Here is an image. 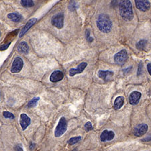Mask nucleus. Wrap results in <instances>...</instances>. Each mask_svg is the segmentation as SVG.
<instances>
[{
  "label": "nucleus",
  "instance_id": "21",
  "mask_svg": "<svg viewBox=\"0 0 151 151\" xmlns=\"http://www.w3.org/2000/svg\"><path fill=\"white\" fill-rule=\"evenodd\" d=\"M80 140H81V136H76V137H73L68 140V144L70 145H75L76 143H78Z\"/></svg>",
  "mask_w": 151,
  "mask_h": 151
},
{
  "label": "nucleus",
  "instance_id": "16",
  "mask_svg": "<svg viewBox=\"0 0 151 151\" xmlns=\"http://www.w3.org/2000/svg\"><path fill=\"white\" fill-rule=\"evenodd\" d=\"M114 75V73L110 70H99L98 72V76L99 78L104 79V81H107L108 77H111Z\"/></svg>",
  "mask_w": 151,
  "mask_h": 151
},
{
  "label": "nucleus",
  "instance_id": "8",
  "mask_svg": "<svg viewBox=\"0 0 151 151\" xmlns=\"http://www.w3.org/2000/svg\"><path fill=\"white\" fill-rule=\"evenodd\" d=\"M148 126L146 124H140L138 125L134 130V135L136 136H141L145 134L148 131Z\"/></svg>",
  "mask_w": 151,
  "mask_h": 151
},
{
  "label": "nucleus",
  "instance_id": "9",
  "mask_svg": "<svg viewBox=\"0 0 151 151\" xmlns=\"http://www.w3.org/2000/svg\"><path fill=\"white\" fill-rule=\"evenodd\" d=\"M31 123V120L26 114H22L20 115V119H19V124H20L21 128L22 130H25Z\"/></svg>",
  "mask_w": 151,
  "mask_h": 151
},
{
  "label": "nucleus",
  "instance_id": "6",
  "mask_svg": "<svg viewBox=\"0 0 151 151\" xmlns=\"http://www.w3.org/2000/svg\"><path fill=\"white\" fill-rule=\"evenodd\" d=\"M136 7L141 12H147L150 8V4L148 0H134Z\"/></svg>",
  "mask_w": 151,
  "mask_h": 151
},
{
  "label": "nucleus",
  "instance_id": "24",
  "mask_svg": "<svg viewBox=\"0 0 151 151\" xmlns=\"http://www.w3.org/2000/svg\"><path fill=\"white\" fill-rule=\"evenodd\" d=\"M84 128L87 132H89V131H90V130H92L93 128V125H92V124L90 122H87L85 124Z\"/></svg>",
  "mask_w": 151,
  "mask_h": 151
},
{
  "label": "nucleus",
  "instance_id": "14",
  "mask_svg": "<svg viewBox=\"0 0 151 151\" xmlns=\"http://www.w3.org/2000/svg\"><path fill=\"white\" fill-rule=\"evenodd\" d=\"M36 22H37V19L35 18L30 19V20L28 22V23L26 24V26L22 28V30H21L20 33H19V37H22V36L25 35V34L29 30H30L32 26L34 24H35Z\"/></svg>",
  "mask_w": 151,
  "mask_h": 151
},
{
  "label": "nucleus",
  "instance_id": "5",
  "mask_svg": "<svg viewBox=\"0 0 151 151\" xmlns=\"http://www.w3.org/2000/svg\"><path fill=\"white\" fill-rule=\"evenodd\" d=\"M51 23L56 28L58 29H61L64 25V16L63 13L57 14L52 17L51 19Z\"/></svg>",
  "mask_w": 151,
  "mask_h": 151
},
{
  "label": "nucleus",
  "instance_id": "11",
  "mask_svg": "<svg viewBox=\"0 0 151 151\" xmlns=\"http://www.w3.org/2000/svg\"><path fill=\"white\" fill-rule=\"evenodd\" d=\"M141 93L138 91H133L130 93L129 96V101L130 104L132 106H135L139 103V101L141 97Z\"/></svg>",
  "mask_w": 151,
  "mask_h": 151
},
{
  "label": "nucleus",
  "instance_id": "29",
  "mask_svg": "<svg viewBox=\"0 0 151 151\" xmlns=\"http://www.w3.org/2000/svg\"><path fill=\"white\" fill-rule=\"evenodd\" d=\"M15 149H16V151H23L22 148L19 145H17L15 148Z\"/></svg>",
  "mask_w": 151,
  "mask_h": 151
},
{
  "label": "nucleus",
  "instance_id": "17",
  "mask_svg": "<svg viewBox=\"0 0 151 151\" xmlns=\"http://www.w3.org/2000/svg\"><path fill=\"white\" fill-rule=\"evenodd\" d=\"M18 50L19 53L22 54H27L29 50V47L26 42H22L18 45Z\"/></svg>",
  "mask_w": 151,
  "mask_h": 151
},
{
  "label": "nucleus",
  "instance_id": "15",
  "mask_svg": "<svg viewBox=\"0 0 151 151\" xmlns=\"http://www.w3.org/2000/svg\"><path fill=\"white\" fill-rule=\"evenodd\" d=\"M124 103V97L122 96H119L116 97L114 103V108L118 110V109H120L123 106Z\"/></svg>",
  "mask_w": 151,
  "mask_h": 151
},
{
  "label": "nucleus",
  "instance_id": "22",
  "mask_svg": "<svg viewBox=\"0 0 151 151\" xmlns=\"http://www.w3.org/2000/svg\"><path fill=\"white\" fill-rule=\"evenodd\" d=\"M39 99H40V98L38 97H35V98L31 99V100L29 101V103L28 104V108H34V107H35L36 105H37V103L39 101Z\"/></svg>",
  "mask_w": 151,
  "mask_h": 151
},
{
  "label": "nucleus",
  "instance_id": "2",
  "mask_svg": "<svg viewBox=\"0 0 151 151\" xmlns=\"http://www.w3.org/2000/svg\"><path fill=\"white\" fill-rule=\"evenodd\" d=\"M97 26L101 32L108 33L111 31L112 28V22L107 14H100L97 18Z\"/></svg>",
  "mask_w": 151,
  "mask_h": 151
},
{
  "label": "nucleus",
  "instance_id": "4",
  "mask_svg": "<svg viewBox=\"0 0 151 151\" xmlns=\"http://www.w3.org/2000/svg\"><path fill=\"white\" fill-rule=\"evenodd\" d=\"M128 59V53L126 50H122L114 57V61L118 65H123Z\"/></svg>",
  "mask_w": 151,
  "mask_h": 151
},
{
  "label": "nucleus",
  "instance_id": "27",
  "mask_svg": "<svg viewBox=\"0 0 151 151\" xmlns=\"http://www.w3.org/2000/svg\"><path fill=\"white\" fill-rule=\"evenodd\" d=\"M142 63H140V64L139 65V67H138V76H139L140 75H141L142 73Z\"/></svg>",
  "mask_w": 151,
  "mask_h": 151
},
{
  "label": "nucleus",
  "instance_id": "13",
  "mask_svg": "<svg viewBox=\"0 0 151 151\" xmlns=\"http://www.w3.org/2000/svg\"><path fill=\"white\" fill-rule=\"evenodd\" d=\"M63 77H64V74H63L62 71H60V70H56V71L53 72L51 74L50 77V81L51 82L56 83L61 81Z\"/></svg>",
  "mask_w": 151,
  "mask_h": 151
},
{
  "label": "nucleus",
  "instance_id": "23",
  "mask_svg": "<svg viewBox=\"0 0 151 151\" xmlns=\"http://www.w3.org/2000/svg\"><path fill=\"white\" fill-rule=\"evenodd\" d=\"M3 116L5 118L14 119V118H15V116H14V114L11 112H9V111H4Z\"/></svg>",
  "mask_w": 151,
  "mask_h": 151
},
{
  "label": "nucleus",
  "instance_id": "10",
  "mask_svg": "<svg viewBox=\"0 0 151 151\" xmlns=\"http://www.w3.org/2000/svg\"><path fill=\"white\" fill-rule=\"evenodd\" d=\"M114 136H115V133L113 131L105 130L101 133L100 139L102 142H106V141H110L113 140Z\"/></svg>",
  "mask_w": 151,
  "mask_h": 151
},
{
  "label": "nucleus",
  "instance_id": "7",
  "mask_svg": "<svg viewBox=\"0 0 151 151\" xmlns=\"http://www.w3.org/2000/svg\"><path fill=\"white\" fill-rule=\"evenodd\" d=\"M23 60L21 58L17 57L14 60L13 64H12V67L11 69V72L13 73H19L22 70L23 67Z\"/></svg>",
  "mask_w": 151,
  "mask_h": 151
},
{
  "label": "nucleus",
  "instance_id": "18",
  "mask_svg": "<svg viewBox=\"0 0 151 151\" xmlns=\"http://www.w3.org/2000/svg\"><path fill=\"white\" fill-rule=\"evenodd\" d=\"M8 17L9 19H10L11 20L15 22H18L21 21V19H22V16L19 15L18 14L16 13H10L8 15Z\"/></svg>",
  "mask_w": 151,
  "mask_h": 151
},
{
  "label": "nucleus",
  "instance_id": "26",
  "mask_svg": "<svg viewBox=\"0 0 151 151\" xmlns=\"http://www.w3.org/2000/svg\"><path fill=\"white\" fill-rule=\"evenodd\" d=\"M9 45H10V42H9V43H8V44H6V45L1 46V47H0V50L3 51V50H6L7 48H8L9 47Z\"/></svg>",
  "mask_w": 151,
  "mask_h": 151
},
{
  "label": "nucleus",
  "instance_id": "1",
  "mask_svg": "<svg viewBox=\"0 0 151 151\" xmlns=\"http://www.w3.org/2000/svg\"><path fill=\"white\" fill-rule=\"evenodd\" d=\"M118 5L120 16L126 22L132 20L134 14L132 5L130 0H120Z\"/></svg>",
  "mask_w": 151,
  "mask_h": 151
},
{
  "label": "nucleus",
  "instance_id": "25",
  "mask_svg": "<svg viewBox=\"0 0 151 151\" xmlns=\"http://www.w3.org/2000/svg\"><path fill=\"white\" fill-rule=\"evenodd\" d=\"M86 38H87V41H88L89 42H93V38H92V37H91V36H89V32L88 30H86Z\"/></svg>",
  "mask_w": 151,
  "mask_h": 151
},
{
  "label": "nucleus",
  "instance_id": "30",
  "mask_svg": "<svg viewBox=\"0 0 151 151\" xmlns=\"http://www.w3.org/2000/svg\"><path fill=\"white\" fill-rule=\"evenodd\" d=\"M147 69H148V73H149L150 75H151V64H148L147 65Z\"/></svg>",
  "mask_w": 151,
  "mask_h": 151
},
{
  "label": "nucleus",
  "instance_id": "19",
  "mask_svg": "<svg viewBox=\"0 0 151 151\" xmlns=\"http://www.w3.org/2000/svg\"><path fill=\"white\" fill-rule=\"evenodd\" d=\"M21 5L24 8H31L34 6L33 0H21Z\"/></svg>",
  "mask_w": 151,
  "mask_h": 151
},
{
  "label": "nucleus",
  "instance_id": "20",
  "mask_svg": "<svg viewBox=\"0 0 151 151\" xmlns=\"http://www.w3.org/2000/svg\"><path fill=\"white\" fill-rule=\"evenodd\" d=\"M147 41L146 40H141L136 44V48H137V49L139 50H144L146 47V45H147Z\"/></svg>",
  "mask_w": 151,
  "mask_h": 151
},
{
  "label": "nucleus",
  "instance_id": "12",
  "mask_svg": "<svg viewBox=\"0 0 151 151\" xmlns=\"http://www.w3.org/2000/svg\"><path fill=\"white\" fill-rule=\"evenodd\" d=\"M87 66V63L85 62H83L78 65V67L77 69H71L69 71V75L70 77H73L74 75L81 73L83 71L84 69Z\"/></svg>",
  "mask_w": 151,
  "mask_h": 151
},
{
  "label": "nucleus",
  "instance_id": "3",
  "mask_svg": "<svg viewBox=\"0 0 151 151\" xmlns=\"http://www.w3.org/2000/svg\"><path fill=\"white\" fill-rule=\"evenodd\" d=\"M67 120L64 117H62L60 119L59 122L56 129L55 130V137H60L62 135L64 134L65 132L67 131Z\"/></svg>",
  "mask_w": 151,
  "mask_h": 151
},
{
  "label": "nucleus",
  "instance_id": "28",
  "mask_svg": "<svg viewBox=\"0 0 151 151\" xmlns=\"http://www.w3.org/2000/svg\"><path fill=\"white\" fill-rule=\"evenodd\" d=\"M151 140V136H148L147 137H146L145 138H143L142 139V141H145V142H148V141H150Z\"/></svg>",
  "mask_w": 151,
  "mask_h": 151
}]
</instances>
